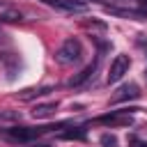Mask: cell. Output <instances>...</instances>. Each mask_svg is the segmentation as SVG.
I'll return each mask as SVG.
<instances>
[{"label":"cell","mask_w":147,"mask_h":147,"mask_svg":"<svg viewBox=\"0 0 147 147\" xmlns=\"http://www.w3.org/2000/svg\"><path fill=\"white\" fill-rule=\"evenodd\" d=\"M0 21H5V23H16V21H23V14H21L18 9H5V11L0 14Z\"/></svg>","instance_id":"cell-11"},{"label":"cell","mask_w":147,"mask_h":147,"mask_svg":"<svg viewBox=\"0 0 147 147\" xmlns=\"http://www.w3.org/2000/svg\"><path fill=\"white\" fill-rule=\"evenodd\" d=\"M60 138H64V140H83V138H85V129L76 126V129H71V131L60 133Z\"/></svg>","instance_id":"cell-12"},{"label":"cell","mask_w":147,"mask_h":147,"mask_svg":"<svg viewBox=\"0 0 147 147\" xmlns=\"http://www.w3.org/2000/svg\"><path fill=\"white\" fill-rule=\"evenodd\" d=\"M48 92H53V87H51V85H46V87H30V90L18 92L16 96H18L21 101H30V99H34V96H44V94H48Z\"/></svg>","instance_id":"cell-9"},{"label":"cell","mask_w":147,"mask_h":147,"mask_svg":"<svg viewBox=\"0 0 147 147\" xmlns=\"http://www.w3.org/2000/svg\"><path fill=\"white\" fill-rule=\"evenodd\" d=\"M83 60V44L76 39V37H69L60 44V48L55 51V62L62 64V67H69V64H76Z\"/></svg>","instance_id":"cell-1"},{"label":"cell","mask_w":147,"mask_h":147,"mask_svg":"<svg viewBox=\"0 0 147 147\" xmlns=\"http://www.w3.org/2000/svg\"><path fill=\"white\" fill-rule=\"evenodd\" d=\"M14 119H21L18 110H0V122H14Z\"/></svg>","instance_id":"cell-13"},{"label":"cell","mask_w":147,"mask_h":147,"mask_svg":"<svg viewBox=\"0 0 147 147\" xmlns=\"http://www.w3.org/2000/svg\"><path fill=\"white\" fill-rule=\"evenodd\" d=\"M129 147H147V140H140L136 136H129Z\"/></svg>","instance_id":"cell-15"},{"label":"cell","mask_w":147,"mask_h":147,"mask_svg":"<svg viewBox=\"0 0 147 147\" xmlns=\"http://www.w3.org/2000/svg\"><path fill=\"white\" fill-rule=\"evenodd\" d=\"M96 64H99V60H96L94 64H87V67H85V69H83L78 76H74V78L69 80V85H71V87H74V85H83L87 78H92V76H94V71H96Z\"/></svg>","instance_id":"cell-10"},{"label":"cell","mask_w":147,"mask_h":147,"mask_svg":"<svg viewBox=\"0 0 147 147\" xmlns=\"http://www.w3.org/2000/svg\"><path fill=\"white\" fill-rule=\"evenodd\" d=\"M129 67H131V60H129V55H115V60L110 62V69H108V83H117V80H122V76L129 71Z\"/></svg>","instance_id":"cell-4"},{"label":"cell","mask_w":147,"mask_h":147,"mask_svg":"<svg viewBox=\"0 0 147 147\" xmlns=\"http://www.w3.org/2000/svg\"><path fill=\"white\" fill-rule=\"evenodd\" d=\"M101 145H103V147H117V138L110 136V133H103V136H101Z\"/></svg>","instance_id":"cell-14"},{"label":"cell","mask_w":147,"mask_h":147,"mask_svg":"<svg viewBox=\"0 0 147 147\" xmlns=\"http://www.w3.org/2000/svg\"><path fill=\"white\" fill-rule=\"evenodd\" d=\"M55 110H57V103L51 101V103H39V106H34L30 115H32L34 119H44V117H51Z\"/></svg>","instance_id":"cell-8"},{"label":"cell","mask_w":147,"mask_h":147,"mask_svg":"<svg viewBox=\"0 0 147 147\" xmlns=\"http://www.w3.org/2000/svg\"><path fill=\"white\" fill-rule=\"evenodd\" d=\"M41 2H46L48 7H55L60 11H67V14H83V11H87V5L80 2V0H41Z\"/></svg>","instance_id":"cell-5"},{"label":"cell","mask_w":147,"mask_h":147,"mask_svg":"<svg viewBox=\"0 0 147 147\" xmlns=\"http://www.w3.org/2000/svg\"><path fill=\"white\" fill-rule=\"evenodd\" d=\"M131 110H136V108H131ZM131 110H113V113H108V115H101L96 122H99V124H106V126H110V129L131 126V124H133Z\"/></svg>","instance_id":"cell-3"},{"label":"cell","mask_w":147,"mask_h":147,"mask_svg":"<svg viewBox=\"0 0 147 147\" xmlns=\"http://www.w3.org/2000/svg\"><path fill=\"white\" fill-rule=\"evenodd\" d=\"M140 96V87L136 83H126L122 87H117V92L110 96V103H122V101H133Z\"/></svg>","instance_id":"cell-6"},{"label":"cell","mask_w":147,"mask_h":147,"mask_svg":"<svg viewBox=\"0 0 147 147\" xmlns=\"http://www.w3.org/2000/svg\"><path fill=\"white\" fill-rule=\"evenodd\" d=\"M0 44H7V34H5L2 30H0Z\"/></svg>","instance_id":"cell-16"},{"label":"cell","mask_w":147,"mask_h":147,"mask_svg":"<svg viewBox=\"0 0 147 147\" xmlns=\"http://www.w3.org/2000/svg\"><path fill=\"white\" fill-rule=\"evenodd\" d=\"M32 147H48V145H32Z\"/></svg>","instance_id":"cell-17"},{"label":"cell","mask_w":147,"mask_h":147,"mask_svg":"<svg viewBox=\"0 0 147 147\" xmlns=\"http://www.w3.org/2000/svg\"><path fill=\"white\" fill-rule=\"evenodd\" d=\"M106 11L115 14V16H122V18H133V21H142L147 18V11L145 9H119V7H106Z\"/></svg>","instance_id":"cell-7"},{"label":"cell","mask_w":147,"mask_h":147,"mask_svg":"<svg viewBox=\"0 0 147 147\" xmlns=\"http://www.w3.org/2000/svg\"><path fill=\"white\" fill-rule=\"evenodd\" d=\"M51 129H57V126H14V129H7L5 136L11 138V140H18V142H28V140H34L44 133H48Z\"/></svg>","instance_id":"cell-2"}]
</instances>
